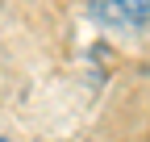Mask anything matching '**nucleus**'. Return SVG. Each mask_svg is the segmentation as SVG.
I'll use <instances>...</instances> for the list:
<instances>
[{
    "label": "nucleus",
    "instance_id": "obj_1",
    "mask_svg": "<svg viewBox=\"0 0 150 142\" xmlns=\"http://www.w3.org/2000/svg\"><path fill=\"white\" fill-rule=\"evenodd\" d=\"M88 13L108 29H138L150 17V0H88Z\"/></svg>",
    "mask_w": 150,
    "mask_h": 142
},
{
    "label": "nucleus",
    "instance_id": "obj_2",
    "mask_svg": "<svg viewBox=\"0 0 150 142\" xmlns=\"http://www.w3.org/2000/svg\"><path fill=\"white\" fill-rule=\"evenodd\" d=\"M0 142H8V138H0Z\"/></svg>",
    "mask_w": 150,
    "mask_h": 142
}]
</instances>
